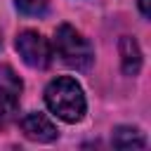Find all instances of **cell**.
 Masks as SVG:
<instances>
[{"instance_id": "obj_1", "label": "cell", "mask_w": 151, "mask_h": 151, "mask_svg": "<svg viewBox=\"0 0 151 151\" xmlns=\"http://www.w3.org/2000/svg\"><path fill=\"white\" fill-rule=\"evenodd\" d=\"M45 104L57 118L66 123H78L87 109L83 87L68 76H61L45 87Z\"/></svg>"}, {"instance_id": "obj_2", "label": "cell", "mask_w": 151, "mask_h": 151, "mask_svg": "<svg viewBox=\"0 0 151 151\" xmlns=\"http://www.w3.org/2000/svg\"><path fill=\"white\" fill-rule=\"evenodd\" d=\"M54 50H57L59 59H61L68 68H76V71L90 68V64H92V59H94V52H92L90 40H87L80 31H76L73 26H68V24H61V26L57 28Z\"/></svg>"}, {"instance_id": "obj_3", "label": "cell", "mask_w": 151, "mask_h": 151, "mask_svg": "<svg viewBox=\"0 0 151 151\" xmlns=\"http://www.w3.org/2000/svg\"><path fill=\"white\" fill-rule=\"evenodd\" d=\"M17 52L31 68H47L52 61V47L38 31H21L17 35Z\"/></svg>"}, {"instance_id": "obj_4", "label": "cell", "mask_w": 151, "mask_h": 151, "mask_svg": "<svg viewBox=\"0 0 151 151\" xmlns=\"http://www.w3.org/2000/svg\"><path fill=\"white\" fill-rule=\"evenodd\" d=\"M21 132L33 142H52L59 137V130L45 113H28L21 118Z\"/></svg>"}, {"instance_id": "obj_5", "label": "cell", "mask_w": 151, "mask_h": 151, "mask_svg": "<svg viewBox=\"0 0 151 151\" xmlns=\"http://www.w3.org/2000/svg\"><path fill=\"white\" fill-rule=\"evenodd\" d=\"M21 90H24V83L14 73V68L7 66V64H0V99L5 104H9L12 109H17L19 106Z\"/></svg>"}, {"instance_id": "obj_6", "label": "cell", "mask_w": 151, "mask_h": 151, "mask_svg": "<svg viewBox=\"0 0 151 151\" xmlns=\"http://www.w3.org/2000/svg\"><path fill=\"white\" fill-rule=\"evenodd\" d=\"M120 66L125 76H137L142 68V50L134 38L123 35L120 38Z\"/></svg>"}, {"instance_id": "obj_7", "label": "cell", "mask_w": 151, "mask_h": 151, "mask_svg": "<svg viewBox=\"0 0 151 151\" xmlns=\"http://www.w3.org/2000/svg\"><path fill=\"white\" fill-rule=\"evenodd\" d=\"M111 144H113L116 149H144V146H146V139H144V134H142L137 127L118 125V127L113 130Z\"/></svg>"}, {"instance_id": "obj_8", "label": "cell", "mask_w": 151, "mask_h": 151, "mask_svg": "<svg viewBox=\"0 0 151 151\" xmlns=\"http://www.w3.org/2000/svg\"><path fill=\"white\" fill-rule=\"evenodd\" d=\"M17 9L28 17H40L47 12V0H14Z\"/></svg>"}, {"instance_id": "obj_9", "label": "cell", "mask_w": 151, "mask_h": 151, "mask_svg": "<svg viewBox=\"0 0 151 151\" xmlns=\"http://www.w3.org/2000/svg\"><path fill=\"white\" fill-rule=\"evenodd\" d=\"M14 111H17V109H12L9 104H5V101L0 99V127H5V125H7V120L12 118V113H14Z\"/></svg>"}, {"instance_id": "obj_10", "label": "cell", "mask_w": 151, "mask_h": 151, "mask_svg": "<svg viewBox=\"0 0 151 151\" xmlns=\"http://www.w3.org/2000/svg\"><path fill=\"white\" fill-rule=\"evenodd\" d=\"M139 9L144 17H151V0H139Z\"/></svg>"}, {"instance_id": "obj_11", "label": "cell", "mask_w": 151, "mask_h": 151, "mask_svg": "<svg viewBox=\"0 0 151 151\" xmlns=\"http://www.w3.org/2000/svg\"><path fill=\"white\" fill-rule=\"evenodd\" d=\"M0 47H2V35H0Z\"/></svg>"}]
</instances>
